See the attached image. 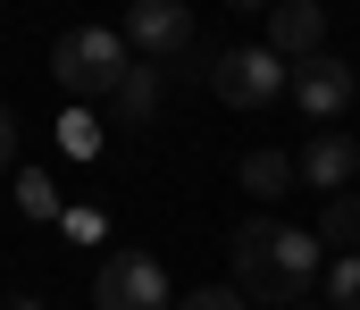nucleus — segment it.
Masks as SVG:
<instances>
[{
	"label": "nucleus",
	"mask_w": 360,
	"mask_h": 310,
	"mask_svg": "<svg viewBox=\"0 0 360 310\" xmlns=\"http://www.w3.org/2000/svg\"><path fill=\"white\" fill-rule=\"evenodd\" d=\"M319 277H327V243H319V226H276V218H252V226H235V294L243 302H302V294H319Z\"/></svg>",
	"instance_id": "1"
},
{
	"label": "nucleus",
	"mask_w": 360,
	"mask_h": 310,
	"mask_svg": "<svg viewBox=\"0 0 360 310\" xmlns=\"http://www.w3.org/2000/svg\"><path fill=\"white\" fill-rule=\"evenodd\" d=\"M126 34L117 25H76V34H59V51H51V76H59V93H76V101H109L117 84H126Z\"/></svg>",
	"instance_id": "2"
},
{
	"label": "nucleus",
	"mask_w": 360,
	"mask_h": 310,
	"mask_svg": "<svg viewBox=\"0 0 360 310\" xmlns=\"http://www.w3.org/2000/svg\"><path fill=\"white\" fill-rule=\"evenodd\" d=\"M210 93H218L226 109H269V101L293 93V67L276 59L269 42H243V51H226V59L210 67Z\"/></svg>",
	"instance_id": "3"
},
{
	"label": "nucleus",
	"mask_w": 360,
	"mask_h": 310,
	"mask_svg": "<svg viewBox=\"0 0 360 310\" xmlns=\"http://www.w3.org/2000/svg\"><path fill=\"white\" fill-rule=\"evenodd\" d=\"M92 310H176L168 302V269L151 252H109L92 277Z\"/></svg>",
	"instance_id": "4"
},
{
	"label": "nucleus",
	"mask_w": 360,
	"mask_h": 310,
	"mask_svg": "<svg viewBox=\"0 0 360 310\" xmlns=\"http://www.w3.org/2000/svg\"><path fill=\"white\" fill-rule=\"evenodd\" d=\"M352 93H360V76H352V59H335V51H319V59H302L293 67V93L285 101H302L319 126H335L344 109H352Z\"/></svg>",
	"instance_id": "5"
},
{
	"label": "nucleus",
	"mask_w": 360,
	"mask_h": 310,
	"mask_svg": "<svg viewBox=\"0 0 360 310\" xmlns=\"http://www.w3.org/2000/svg\"><path fill=\"white\" fill-rule=\"evenodd\" d=\"M126 25H134V51H143V59H176V51H193V0H134Z\"/></svg>",
	"instance_id": "6"
},
{
	"label": "nucleus",
	"mask_w": 360,
	"mask_h": 310,
	"mask_svg": "<svg viewBox=\"0 0 360 310\" xmlns=\"http://www.w3.org/2000/svg\"><path fill=\"white\" fill-rule=\"evenodd\" d=\"M269 51L285 67L319 59V51H327V8H319V0H276L269 8Z\"/></svg>",
	"instance_id": "7"
},
{
	"label": "nucleus",
	"mask_w": 360,
	"mask_h": 310,
	"mask_svg": "<svg viewBox=\"0 0 360 310\" xmlns=\"http://www.w3.org/2000/svg\"><path fill=\"white\" fill-rule=\"evenodd\" d=\"M293 160H302V185H319V193L335 202V193L352 185V168H360V143H352V134H335V126H327V134H319L310 151H293Z\"/></svg>",
	"instance_id": "8"
},
{
	"label": "nucleus",
	"mask_w": 360,
	"mask_h": 310,
	"mask_svg": "<svg viewBox=\"0 0 360 310\" xmlns=\"http://www.w3.org/2000/svg\"><path fill=\"white\" fill-rule=\"evenodd\" d=\"M101 117H109V126H151V117H160V67H143V59H134V67H126V84L101 101Z\"/></svg>",
	"instance_id": "9"
},
{
	"label": "nucleus",
	"mask_w": 360,
	"mask_h": 310,
	"mask_svg": "<svg viewBox=\"0 0 360 310\" xmlns=\"http://www.w3.org/2000/svg\"><path fill=\"white\" fill-rule=\"evenodd\" d=\"M235 176H243V193H252V202H285V193L302 185V160H293V151H243V168H235Z\"/></svg>",
	"instance_id": "10"
},
{
	"label": "nucleus",
	"mask_w": 360,
	"mask_h": 310,
	"mask_svg": "<svg viewBox=\"0 0 360 310\" xmlns=\"http://www.w3.org/2000/svg\"><path fill=\"white\" fill-rule=\"evenodd\" d=\"M319 243H327V252H360V193H335V202H327Z\"/></svg>",
	"instance_id": "11"
},
{
	"label": "nucleus",
	"mask_w": 360,
	"mask_h": 310,
	"mask_svg": "<svg viewBox=\"0 0 360 310\" xmlns=\"http://www.w3.org/2000/svg\"><path fill=\"white\" fill-rule=\"evenodd\" d=\"M319 294H327V310H360V252H335V269L319 277Z\"/></svg>",
	"instance_id": "12"
},
{
	"label": "nucleus",
	"mask_w": 360,
	"mask_h": 310,
	"mask_svg": "<svg viewBox=\"0 0 360 310\" xmlns=\"http://www.w3.org/2000/svg\"><path fill=\"white\" fill-rule=\"evenodd\" d=\"M176 310H252L235 285H210V294H193V302H176Z\"/></svg>",
	"instance_id": "13"
},
{
	"label": "nucleus",
	"mask_w": 360,
	"mask_h": 310,
	"mask_svg": "<svg viewBox=\"0 0 360 310\" xmlns=\"http://www.w3.org/2000/svg\"><path fill=\"white\" fill-rule=\"evenodd\" d=\"M17 160V117H8V101H0V168Z\"/></svg>",
	"instance_id": "14"
},
{
	"label": "nucleus",
	"mask_w": 360,
	"mask_h": 310,
	"mask_svg": "<svg viewBox=\"0 0 360 310\" xmlns=\"http://www.w3.org/2000/svg\"><path fill=\"white\" fill-rule=\"evenodd\" d=\"M0 310H42V302H34V294H8V302H0Z\"/></svg>",
	"instance_id": "15"
},
{
	"label": "nucleus",
	"mask_w": 360,
	"mask_h": 310,
	"mask_svg": "<svg viewBox=\"0 0 360 310\" xmlns=\"http://www.w3.org/2000/svg\"><path fill=\"white\" fill-rule=\"evenodd\" d=\"M226 8H252V17H260V8H276V0H226Z\"/></svg>",
	"instance_id": "16"
},
{
	"label": "nucleus",
	"mask_w": 360,
	"mask_h": 310,
	"mask_svg": "<svg viewBox=\"0 0 360 310\" xmlns=\"http://www.w3.org/2000/svg\"><path fill=\"white\" fill-rule=\"evenodd\" d=\"M293 310H327V302H293Z\"/></svg>",
	"instance_id": "17"
}]
</instances>
